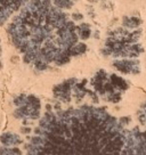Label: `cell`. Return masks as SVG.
Returning a JSON list of instances; mask_svg holds the SVG:
<instances>
[{"label":"cell","mask_w":146,"mask_h":155,"mask_svg":"<svg viewBox=\"0 0 146 155\" xmlns=\"http://www.w3.org/2000/svg\"><path fill=\"white\" fill-rule=\"evenodd\" d=\"M121 155H146V130L134 129L126 134Z\"/></svg>","instance_id":"cell-4"},{"label":"cell","mask_w":146,"mask_h":155,"mask_svg":"<svg viewBox=\"0 0 146 155\" xmlns=\"http://www.w3.org/2000/svg\"><path fill=\"white\" fill-rule=\"evenodd\" d=\"M14 104L17 106L14 112L17 119L34 120L40 115V101L37 97L21 95L14 99Z\"/></svg>","instance_id":"cell-3"},{"label":"cell","mask_w":146,"mask_h":155,"mask_svg":"<svg viewBox=\"0 0 146 155\" xmlns=\"http://www.w3.org/2000/svg\"><path fill=\"white\" fill-rule=\"evenodd\" d=\"M0 141L5 146H16L22 143V139L18 135L13 132H5L0 136Z\"/></svg>","instance_id":"cell-7"},{"label":"cell","mask_w":146,"mask_h":155,"mask_svg":"<svg viewBox=\"0 0 146 155\" xmlns=\"http://www.w3.org/2000/svg\"><path fill=\"white\" fill-rule=\"evenodd\" d=\"M115 68L124 73H136L139 71V65L136 62H128V61H121L114 64Z\"/></svg>","instance_id":"cell-8"},{"label":"cell","mask_w":146,"mask_h":155,"mask_svg":"<svg viewBox=\"0 0 146 155\" xmlns=\"http://www.w3.org/2000/svg\"><path fill=\"white\" fill-rule=\"evenodd\" d=\"M0 155H22V153L18 148L5 147V148H0Z\"/></svg>","instance_id":"cell-9"},{"label":"cell","mask_w":146,"mask_h":155,"mask_svg":"<svg viewBox=\"0 0 146 155\" xmlns=\"http://www.w3.org/2000/svg\"><path fill=\"white\" fill-rule=\"evenodd\" d=\"M12 41L25 62L39 70L48 64L66 63L77 44L74 26L55 9L49 0H32L8 28Z\"/></svg>","instance_id":"cell-2"},{"label":"cell","mask_w":146,"mask_h":155,"mask_svg":"<svg viewBox=\"0 0 146 155\" xmlns=\"http://www.w3.org/2000/svg\"><path fill=\"white\" fill-rule=\"evenodd\" d=\"M126 132L103 108L47 113L28 146L26 155H121Z\"/></svg>","instance_id":"cell-1"},{"label":"cell","mask_w":146,"mask_h":155,"mask_svg":"<svg viewBox=\"0 0 146 155\" xmlns=\"http://www.w3.org/2000/svg\"><path fill=\"white\" fill-rule=\"evenodd\" d=\"M71 82L72 81H66V82H63L62 84L54 88L55 96L62 99L63 102H68L70 97H71Z\"/></svg>","instance_id":"cell-6"},{"label":"cell","mask_w":146,"mask_h":155,"mask_svg":"<svg viewBox=\"0 0 146 155\" xmlns=\"http://www.w3.org/2000/svg\"><path fill=\"white\" fill-rule=\"evenodd\" d=\"M0 51H1V49H0Z\"/></svg>","instance_id":"cell-12"},{"label":"cell","mask_w":146,"mask_h":155,"mask_svg":"<svg viewBox=\"0 0 146 155\" xmlns=\"http://www.w3.org/2000/svg\"><path fill=\"white\" fill-rule=\"evenodd\" d=\"M139 119H141V121L143 122V123H146V111L144 112V114H143V115L139 116Z\"/></svg>","instance_id":"cell-10"},{"label":"cell","mask_w":146,"mask_h":155,"mask_svg":"<svg viewBox=\"0 0 146 155\" xmlns=\"http://www.w3.org/2000/svg\"><path fill=\"white\" fill-rule=\"evenodd\" d=\"M0 66H1V63H0Z\"/></svg>","instance_id":"cell-11"},{"label":"cell","mask_w":146,"mask_h":155,"mask_svg":"<svg viewBox=\"0 0 146 155\" xmlns=\"http://www.w3.org/2000/svg\"><path fill=\"white\" fill-rule=\"evenodd\" d=\"M26 2L28 0H0V25L4 24L10 15Z\"/></svg>","instance_id":"cell-5"}]
</instances>
